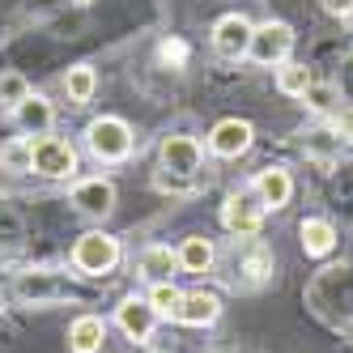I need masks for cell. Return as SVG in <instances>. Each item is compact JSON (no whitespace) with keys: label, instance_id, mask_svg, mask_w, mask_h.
Instances as JSON below:
<instances>
[{"label":"cell","instance_id":"obj_14","mask_svg":"<svg viewBox=\"0 0 353 353\" xmlns=\"http://www.w3.org/2000/svg\"><path fill=\"white\" fill-rule=\"evenodd\" d=\"M107 341V323L98 315H77L68 327V353H98Z\"/></svg>","mask_w":353,"mask_h":353},{"label":"cell","instance_id":"obj_24","mask_svg":"<svg viewBox=\"0 0 353 353\" xmlns=\"http://www.w3.org/2000/svg\"><path fill=\"white\" fill-rule=\"evenodd\" d=\"M336 137L353 145V107H345V111L336 115Z\"/></svg>","mask_w":353,"mask_h":353},{"label":"cell","instance_id":"obj_19","mask_svg":"<svg viewBox=\"0 0 353 353\" xmlns=\"http://www.w3.org/2000/svg\"><path fill=\"white\" fill-rule=\"evenodd\" d=\"M149 307L158 311V319H174L179 315V302H183V290L174 285V281H158V285H149Z\"/></svg>","mask_w":353,"mask_h":353},{"label":"cell","instance_id":"obj_20","mask_svg":"<svg viewBox=\"0 0 353 353\" xmlns=\"http://www.w3.org/2000/svg\"><path fill=\"white\" fill-rule=\"evenodd\" d=\"M30 154H34V141L30 137H13L0 145V170H30Z\"/></svg>","mask_w":353,"mask_h":353},{"label":"cell","instance_id":"obj_26","mask_svg":"<svg viewBox=\"0 0 353 353\" xmlns=\"http://www.w3.org/2000/svg\"><path fill=\"white\" fill-rule=\"evenodd\" d=\"M323 13H332V17H353V0H323Z\"/></svg>","mask_w":353,"mask_h":353},{"label":"cell","instance_id":"obj_4","mask_svg":"<svg viewBox=\"0 0 353 353\" xmlns=\"http://www.w3.org/2000/svg\"><path fill=\"white\" fill-rule=\"evenodd\" d=\"M264 200L251 192V188H239L225 196V205H221V225L230 230L234 239H256L260 234V225H264Z\"/></svg>","mask_w":353,"mask_h":353},{"label":"cell","instance_id":"obj_10","mask_svg":"<svg viewBox=\"0 0 353 353\" xmlns=\"http://www.w3.org/2000/svg\"><path fill=\"white\" fill-rule=\"evenodd\" d=\"M72 205L85 217H107L115 209V183L103 179V174H90V179H77L72 183Z\"/></svg>","mask_w":353,"mask_h":353},{"label":"cell","instance_id":"obj_16","mask_svg":"<svg viewBox=\"0 0 353 353\" xmlns=\"http://www.w3.org/2000/svg\"><path fill=\"white\" fill-rule=\"evenodd\" d=\"M298 239H302V251H307V256H327V251L336 247V225L327 217H307L298 225Z\"/></svg>","mask_w":353,"mask_h":353},{"label":"cell","instance_id":"obj_21","mask_svg":"<svg viewBox=\"0 0 353 353\" xmlns=\"http://www.w3.org/2000/svg\"><path fill=\"white\" fill-rule=\"evenodd\" d=\"M64 90L72 103H90L94 90H98V72L90 64H77V68H68V77H64Z\"/></svg>","mask_w":353,"mask_h":353},{"label":"cell","instance_id":"obj_1","mask_svg":"<svg viewBox=\"0 0 353 353\" xmlns=\"http://www.w3.org/2000/svg\"><path fill=\"white\" fill-rule=\"evenodd\" d=\"M132 145H137V137H132V123L128 119H119V115H98V119H90L85 149H90L98 162L115 166L123 158H132Z\"/></svg>","mask_w":353,"mask_h":353},{"label":"cell","instance_id":"obj_17","mask_svg":"<svg viewBox=\"0 0 353 353\" xmlns=\"http://www.w3.org/2000/svg\"><path fill=\"white\" fill-rule=\"evenodd\" d=\"M174 268H179V256H174L170 247L154 243V247H145V251H141V276H145L149 285L170 281V276H174Z\"/></svg>","mask_w":353,"mask_h":353},{"label":"cell","instance_id":"obj_7","mask_svg":"<svg viewBox=\"0 0 353 353\" xmlns=\"http://www.w3.org/2000/svg\"><path fill=\"white\" fill-rule=\"evenodd\" d=\"M251 21L243 13H225L213 21V52L221 60H247V47H251Z\"/></svg>","mask_w":353,"mask_h":353},{"label":"cell","instance_id":"obj_11","mask_svg":"<svg viewBox=\"0 0 353 353\" xmlns=\"http://www.w3.org/2000/svg\"><path fill=\"white\" fill-rule=\"evenodd\" d=\"M13 123H17V128L26 132V137H47V132L56 128V107L47 103L43 94L30 90V94L13 107Z\"/></svg>","mask_w":353,"mask_h":353},{"label":"cell","instance_id":"obj_6","mask_svg":"<svg viewBox=\"0 0 353 353\" xmlns=\"http://www.w3.org/2000/svg\"><path fill=\"white\" fill-rule=\"evenodd\" d=\"M158 162H162V179H196L205 149L196 137H166L158 149Z\"/></svg>","mask_w":353,"mask_h":353},{"label":"cell","instance_id":"obj_25","mask_svg":"<svg viewBox=\"0 0 353 353\" xmlns=\"http://www.w3.org/2000/svg\"><path fill=\"white\" fill-rule=\"evenodd\" d=\"M162 60L183 64V60H188V43H179V39H174V43H162Z\"/></svg>","mask_w":353,"mask_h":353},{"label":"cell","instance_id":"obj_23","mask_svg":"<svg viewBox=\"0 0 353 353\" xmlns=\"http://www.w3.org/2000/svg\"><path fill=\"white\" fill-rule=\"evenodd\" d=\"M302 98H307L315 111H327V107H332V98H336V90H332V85H311Z\"/></svg>","mask_w":353,"mask_h":353},{"label":"cell","instance_id":"obj_18","mask_svg":"<svg viewBox=\"0 0 353 353\" xmlns=\"http://www.w3.org/2000/svg\"><path fill=\"white\" fill-rule=\"evenodd\" d=\"M311 85H315V72L307 64H294V60L276 64V90H281L285 98H302Z\"/></svg>","mask_w":353,"mask_h":353},{"label":"cell","instance_id":"obj_8","mask_svg":"<svg viewBox=\"0 0 353 353\" xmlns=\"http://www.w3.org/2000/svg\"><path fill=\"white\" fill-rule=\"evenodd\" d=\"M251 141H256V128H251L247 119L230 115V119H217L213 128H209V154H217V158H243L247 149H251Z\"/></svg>","mask_w":353,"mask_h":353},{"label":"cell","instance_id":"obj_12","mask_svg":"<svg viewBox=\"0 0 353 353\" xmlns=\"http://www.w3.org/2000/svg\"><path fill=\"white\" fill-rule=\"evenodd\" d=\"M251 192H256L264 200V209H285L290 196H294V179L285 166H268L256 174V183H251Z\"/></svg>","mask_w":353,"mask_h":353},{"label":"cell","instance_id":"obj_22","mask_svg":"<svg viewBox=\"0 0 353 353\" xmlns=\"http://www.w3.org/2000/svg\"><path fill=\"white\" fill-rule=\"evenodd\" d=\"M26 94H30V81L21 77V72H0V103H5L9 111H13Z\"/></svg>","mask_w":353,"mask_h":353},{"label":"cell","instance_id":"obj_5","mask_svg":"<svg viewBox=\"0 0 353 353\" xmlns=\"http://www.w3.org/2000/svg\"><path fill=\"white\" fill-rule=\"evenodd\" d=\"M34 154H30V170L43 174V179H72L77 174V149H72L64 137H30Z\"/></svg>","mask_w":353,"mask_h":353},{"label":"cell","instance_id":"obj_3","mask_svg":"<svg viewBox=\"0 0 353 353\" xmlns=\"http://www.w3.org/2000/svg\"><path fill=\"white\" fill-rule=\"evenodd\" d=\"M294 52V26L290 21H264V26L251 30V47H247V60L260 64V68H276L285 64Z\"/></svg>","mask_w":353,"mask_h":353},{"label":"cell","instance_id":"obj_15","mask_svg":"<svg viewBox=\"0 0 353 353\" xmlns=\"http://www.w3.org/2000/svg\"><path fill=\"white\" fill-rule=\"evenodd\" d=\"M174 256H179V268H183V272L205 276V272L213 268V260H217V247H213V239H205V234H192V239H183V247L174 251Z\"/></svg>","mask_w":353,"mask_h":353},{"label":"cell","instance_id":"obj_2","mask_svg":"<svg viewBox=\"0 0 353 353\" xmlns=\"http://www.w3.org/2000/svg\"><path fill=\"white\" fill-rule=\"evenodd\" d=\"M119 256H123V251H119V239L115 234H107V230H85L77 239V247H72V268L85 272V276H107V272H115Z\"/></svg>","mask_w":353,"mask_h":353},{"label":"cell","instance_id":"obj_9","mask_svg":"<svg viewBox=\"0 0 353 353\" xmlns=\"http://www.w3.org/2000/svg\"><path fill=\"white\" fill-rule=\"evenodd\" d=\"M115 323H119V332L145 345L149 336H154V327H158V311L149 307V298H123L119 307H115Z\"/></svg>","mask_w":353,"mask_h":353},{"label":"cell","instance_id":"obj_13","mask_svg":"<svg viewBox=\"0 0 353 353\" xmlns=\"http://www.w3.org/2000/svg\"><path fill=\"white\" fill-rule=\"evenodd\" d=\"M217 315H221V298L213 290H192V294H183L174 319L188 327H209V323H217Z\"/></svg>","mask_w":353,"mask_h":353}]
</instances>
